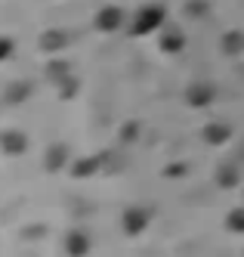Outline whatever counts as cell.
I'll use <instances>...</instances> for the list:
<instances>
[{
    "mask_svg": "<svg viewBox=\"0 0 244 257\" xmlns=\"http://www.w3.org/2000/svg\"><path fill=\"white\" fill-rule=\"evenodd\" d=\"M164 22H167V10L161 4H142L130 19V34L133 38H148V34L161 31Z\"/></svg>",
    "mask_w": 244,
    "mask_h": 257,
    "instance_id": "obj_1",
    "label": "cell"
},
{
    "mask_svg": "<svg viewBox=\"0 0 244 257\" xmlns=\"http://www.w3.org/2000/svg\"><path fill=\"white\" fill-rule=\"evenodd\" d=\"M155 220V211L152 208H145V205H130L121 217V229L130 235V238H136L148 229V223Z\"/></svg>",
    "mask_w": 244,
    "mask_h": 257,
    "instance_id": "obj_2",
    "label": "cell"
},
{
    "mask_svg": "<svg viewBox=\"0 0 244 257\" xmlns=\"http://www.w3.org/2000/svg\"><path fill=\"white\" fill-rule=\"evenodd\" d=\"M124 22H127V13L121 7H115V4L99 7L96 16H93V28H96L99 34H115V31L124 28Z\"/></svg>",
    "mask_w": 244,
    "mask_h": 257,
    "instance_id": "obj_3",
    "label": "cell"
},
{
    "mask_svg": "<svg viewBox=\"0 0 244 257\" xmlns=\"http://www.w3.org/2000/svg\"><path fill=\"white\" fill-rule=\"evenodd\" d=\"M216 102V87L210 81H192L185 87V105L189 108H210Z\"/></svg>",
    "mask_w": 244,
    "mask_h": 257,
    "instance_id": "obj_4",
    "label": "cell"
},
{
    "mask_svg": "<svg viewBox=\"0 0 244 257\" xmlns=\"http://www.w3.org/2000/svg\"><path fill=\"white\" fill-rule=\"evenodd\" d=\"M105 161H108L105 152H99V155H81L78 161H71L68 174H71L74 180H90V177H96V174L105 168Z\"/></svg>",
    "mask_w": 244,
    "mask_h": 257,
    "instance_id": "obj_5",
    "label": "cell"
},
{
    "mask_svg": "<svg viewBox=\"0 0 244 257\" xmlns=\"http://www.w3.org/2000/svg\"><path fill=\"white\" fill-rule=\"evenodd\" d=\"M0 152L10 155V158H19L28 152V134L19 131V127H10V131H0Z\"/></svg>",
    "mask_w": 244,
    "mask_h": 257,
    "instance_id": "obj_6",
    "label": "cell"
},
{
    "mask_svg": "<svg viewBox=\"0 0 244 257\" xmlns=\"http://www.w3.org/2000/svg\"><path fill=\"white\" fill-rule=\"evenodd\" d=\"M44 168L50 174H59V171L71 168V149L65 143H50L47 152H44Z\"/></svg>",
    "mask_w": 244,
    "mask_h": 257,
    "instance_id": "obj_7",
    "label": "cell"
},
{
    "mask_svg": "<svg viewBox=\"0 0 244 257\" xmlns=\"http://www.w3.org/2000/svg\"><path fill=\"white\" fill-rule=\"evenodd\" d=\"M34 96V84L25 81V78H16L4 87V105H22Z\"/></svg>",
    "mask_w": 244,
    "mask_h": 257,
    "instance_id": "obj_8",
    "label": "cell"
},
{
    "mask_svg": "<svg viewBox=\"0 0 244 257\" xmlns=\"http://www.w3.org/2000/svg\"><path fill=\"white\" fill-rule=\"evenodd\" d=\"M68 44H71V41H68V34H65L62 28H47V31H41V38H37V47H41L47 56L62 53Z\"/></svg>",
    "mask_w": 244,
    "mask_h": 257,
    "instance_id": "obj_9",
    "label": "cell"
},
{
    "mask_svg": "<svg viewBox=\"0 0 244 257\" xmlns=\"http://www.w3.org/2000/svg\"><path fill=\"white\" fill-rule=\"evenodd\" d=\"M158 50L167 53V56L182 53L185 50V34H182V28H161V34H158Z\"/></svg>",
    "mask_w": 244,
    "mask_h": 257,
    "instance_id": "obj_10",
    "label": "cell"
},
{
    "mask_svg": "<svg viewBox=\"0 0 244 257\" xmlns=\"http://www.w3.org/2000/svg\"><path fill=\"white\" fill-rule=\"evenodd\" d=\"M201 140L207 143V146H226L232 140V124L226 121H210V124H204L201 127Z\"/></svg>",
    "mask_w": 244,
    "mask_h": 257,
    "instance_id": "obj_11",
    "label": "cell"
},
{
    "mask_svg": "<svg viewBox=\"0 0 244 257\" xmlns=\"http://www.w3.org/2000/svg\"><path fill=\"white\" fill-rule=\"evenodd\" d=\"M90 248H93L90 232H84V229H68L65 232V254L68 257H87Z\"/></svg>",
    "mask_w": 244,
    "mask_h": 257,
    "instance_id": "obj_12",
    "label": "cell"
},
{
    "mask_svg": "<svg viewBox=\"0 0 244 257\" xmlns=\"http://www.w3.org/2000/svg\"><path fill=\"white\" fill-rule=\"evenodd\" d=\"M219 53H222V56H229V59H238L241 53H244V31L232 28V31L222 34V38H219Z\"/></svg>",
    "mask_w": 244,
    "mask_h": 257,
    "instance_id": "obj_13",
    "label": "cell"
},
{
    "mask_svg": "<svg viewBox=\"0 0 244 257\" xmlns=\"http://www.w3.org/2000/svg\"><path fill=\"white\" fill-rule=\"evenodd\" d=\"M213 180H216L219 189H235L238 183H241V168H238V164H219Z\"/></svg>",
    "mask_w": 244,
    "mask_h": 257,
    "instance_id": "obj_14",
    "label": "cell"
},
{
    "mask_svg": "<svg viewBox=\"0 0 244 257\" xmlns=\"http://www.w3.org/2000/svg\"><path fill=\"white\" fill-rule=\"evenodd\" d=\"M44 75H47V81L56 87V84H62L68 75H74L71 71V62H65V59H56V56H50V62H47V68H44Z\"/></svg>",
    "mask_w": 244,
    "mask_h": 257,
    "instance_id": "obj_15",
    "label": "cell"
},
{
    "mask_svg": "<svg viewBox=\"0 0 244 257\" xmlns=\"http://www.w3.org/2000/svg\"><path fill=\"white\" fill-rule=\"evenodd\" d=\"M182 13L189 16V19L201 22V19H207V16H210V0H185Z\"/></svg>",
    "mask_w": 244,
    "mask_h": 257,
    "instance_id": "obj_16",
    "label": "cell"
},
{
    "mask_svg": "<svg viewBox=\"0 0 244 257\" xmlns=\"http://www.w3.org/2000/svg\"><path fill=\"white\" fill-rule=\"evenodd\" d=\"M56 90H59V99H78V93H81V78H74V75H68L62 84H56Z\"/></svg>",
    "mask_w": 244,
    "mask_h": 257,
    "instance_id": "obj_17",
    "label": "cell"
},
{
    "mask_svg": "<svg viewBox=\"0 0 244 257\" xmlns=\"http://www.w3.org/2000/svg\"><path fill=\"white\" fill-rule=\"evenodd\" d=\"M226 229L235 235H244V205H238L226 214Z\"/></svg>",
    "mask_w": 244,
    "mask_h": 257,
    "instance_id": "obj_18",
    "label": "cell"
},
{
    "mask_svg": "<svg viewBox=\"0 0 244 257\" xmlns=\"http://www.w3.org/2000/svg\"><path fill=\"white\" fill-rule=\"evenodd\" d=\"M118 140H121L124 146L136 143V140H139V121H127V124H121V131H118Z\"/></svg>",
    "mask_w": 244,
    "mask_h": 257,
    "instance_id": "obj_19",
    "label": "cell"
},
{
    "mask_svg": "<svg viewBox=\"0 0 244 257\" xmlns=\"http://www.w3.org/2000/svg\"><path fill=\"white\" fill-rule=\"evenodd\" d=\"M13 53H16V41L10 38V34H0V62L13 59Z\"/></svg>",
    "mask_w": 244,
    "mask_h": 257,
    "instance_id": "obj_20",
    "label": "cell"
},
{
    "mask_svg": "<svg viewBox=\"0 0 244 257\" xmlns=\"http://www.w3.org/2000/svg\"><path fill=\"white\" fill-rule=\"evenodd\" d=\"M185 174H189V164L185 161H176L170 168H164V177H185Z\"/></svg>",
    "mask_w": 244,
    "mask_h": 257,
    "instance_id": "obj_21",
    "label": "cell"
}]
</instances>
